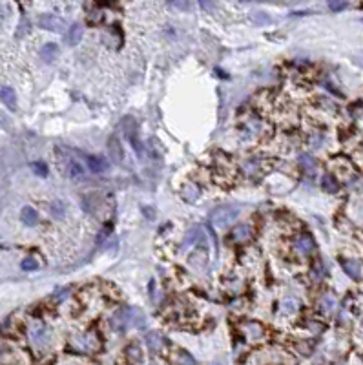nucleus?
I'll use <instances>...</instances> for the list:
<instances>
[{"instance_id":"423d86ee","label":"nucleus","mask_w":363,"mask_h":365,"mask_svg":"<svg viewBox=\"0 0 363 365\" xmlns=\"http://www.w3.org/2000/svg\"><path fill=\"white\" fill-rule=\"evenodd\" d=\"M108 153H110V159H113L115 163H122L124 152H122V146H121V141L117 135H112L108 139Z\"/></svg>"},{"instance_id":"0eeeda50","label":"nucleus","mask_w":363,"mask_h":365,"mask_svg":"<svg viewBox=\"0 0 363 365\" xmlns=\"http://www.w3.org/2000/svg\"><path fill=\"white\" fill-rule=\"evenodd\" d=\"M146 345L148 349H150V352H154V354H157V352H161L162 349H164V338H162L161 332H148L146 334Z\"/></svg>"},{"instance_id":"b1692460","label":"nucleus","mask_w":363,"mask_h":365,"mask_svg":"<svg viewBox=\"0 0 363 365\" xmlns=\"http://www.w3.org/2000/svg\"><path fill=\"white\" fill-rule=\"evenodd\" d=\"M51 214L55 215V217H64V214H66V207H64L62 201H55V203H51Z\"/></svg>"},{"instance_id":"7ed1b4c3","label":"nucleus","mask_w":363,"mask_h":365,"mask_svg":"<svg viewBox=\"0 0 363 365\" xmlns=\"http://www.w3.org/2000/svg\"><path fill=\"white\" fill-rule=\"evenodd\" d=\"M239 210L232 205H221L210 212V225L216 228H226L230 227L234 221L238 219Z\"/></svg>"},{"instance_id":"9d476101","label":"nucleus","mask_w":363,"mask_h":365,"mask_svg":"<svg viewBox=\"0 0 363 365\" xmlns=\"http://www.w3.org/2000/svg\"><path fill=\"white\" fill-rule=\"evenodd\" d=\"M296 248L300 250L301 254H310V252L314 250V239L308 234L298 236V239H296Z\"/></svg>"},{"instance_id":"412c9836","label":"nucleus","mask_w":363,"mask_h":365,"mask_svg":"<svg viewBox=\"0 0 363 365\" xmlns=\"http://www.w3.org/2000/svg\"><path fill=\"white\" fill-rule=\"evenodd\" d=\"M312 274H314L316 279H323L325 276H327V269H325V265H323L322 259H316L314 265H312Z\"/></svg>"},{"instance_id":"a211bd4d","label":"nucleus","mask_w":363,"mask_h":365,"mask_svg":"<svg viewBox=\"0 0 363 365\" xmlns=\"http://www.w3.org/2000/svg\"><path fill=\"white\" fill-rule=\"evenodd\" d=\"M57 53H59V48H57V44H46L44 48H42V51H40V55L44 57V61L46 62H51L53 59L57 57Z\"/></svg>"},{"instance_id":"c756f323","label":"nucleus","mask_w":363,"mask_h":365,"mask_svg":"<svg viewBox=\"0 0 363 365\" xmlns=\"http://www.w3.org/2000/svg\"><path fill=\"white\" fill-rule=\"evenodd\" d=\"M170 6L177 7V9H190L192 4H188V2H170Z\"/></svg>"},{"instance_id":"f257e3e1","label":"nucleus","mask_w":363,"mask_h":365,"mask_svg":"<svg viewBox=\"0 0 363 365\" xmlns=\"http://www.w3.org/2000/svg\"><path fill=\"white\" fill-rule=\"evenodd\" d=\"M112 322L113 327L121 332L128 331V329H144V325H146L144 314L139 309H135V307H122V309H119L113 314Z\"/></svg>"},{"instance_id":"39448f33","label":"nucleus","mask_w":363,"mask_h":365,"mask_svg":"<svg viewBox=\"0 0 363 365\" xmlns=\"http://www.w3.org/2000/svg\"><path fill=\"white\" fill-rule=\"evenodd\" d=\"M86 165L90 168V172L93 173H102L110 168V163L104 157H101V155H88L86 157Z\"/></svg>"},{"instance_id":"cd10ccee","label":"nucleus","mask_w":363,"mask_h":365,"mask_svg":"<svg viewBox=\"0 0 363 365\" xmlns=\"http://www.w3.org/2000/svg\"><path fill=\"white\" fill-rule=\"evenodd\" d=\"M22 270H37L39 269V263L35 261V259H31V258H28V259H24L22 261Z\"/></svg>"},{"instance_id":"f03ea898","label":"nucleus","mask_w":363,"mask_h":365,"mask_svg":"<svg viewBox=\"0 0 363 365\" xmlns=\"http://www.w3.org/2000/svg\"><path fill=\"white\" fill-rule=\"evenodd\" d=\"M57 157H59L57 159L59 170H62L70 179L73 181L86 179V170H84V166L79 163L77 159L71 155V150L60 146V148H57Z\"/></svg>"},{"instance_id":"20e7f679","label":"nucleus","mask_w":363,"mask_h":365,"mask_svg":"<svg viewBox=\"0 0 363 365\" xmlns=\"http://www.w3.org/2000/svg\"><path fill=\"white\" fill-rule=\"evenodd\" d=\"M39 26L48 31H53V33H62L66 29V21L57 15H42L39 19Z\"/></svg>"},{"instance_id":"393cba45","label":"nucleus","mask_w":363,"mask_h":365,"mask_svg":"<svg viewBox=\"0 0 363 365\" xmlns=\"http://www.w3.org/2000/svg\"><path fill=\"white\" fill-rule=\"evenodd\" d=\"M177 364L179 365H196V360L192 358V354H188L186 351H181L177 354Z\"/></svg>"},{"instance_id":"a878e982","label":"nucleus","mask_w":363,"mask_h":365,"mask_svg":"<svg viewBox=\"0 0 363 365\" xmlns=\"http://www.w3.org/2000/svg\"><path fill=\"white\" fill-rule=\"evenodd\" d=\"M336 307V300L332 296H325L322 301V309L323 312H327V314H332V310H334Z\"/></svg>"},{"instance_id":"4468645a","label":"nucleus","mask_w":363,"mask_h":365,"mask_svg":"<svg viewBox=\"0 0 363 365\" xmlns=\"http://www.w3.org/2000/svg\"><path fill=\"white\" fill-rule=\"evenodd\" d=\"M342 265H343V270L347 272V276H350L352 279H360V276H362V267H360V263L354 261V259H345Z\"/></svg>"},{"instance_id":"5701e85b","label":"nucleus","mask_w":363,"mask_h":365,"mask_svg":"<svg viewBox=\"0 0 363 365\" xmlns=\"http://www.w3.org/2000/svg\"><path fill=\"white\" fill-rule=\"evenodd\" d=\"M280 310L283 314H294V312L298 310V301H294V300H285V301L281 303Z\"/></svg>"},{"instance_id":"dca6fc26","label":"nucleus","mask_w":363,"mask_h":365,"mask_svg":"<svg viewBox=\"0 0 363 365\" xmlns=\"http://www.w3.org/2000/svg\"><path fill=\"white\" fill-rule=\"evenodd\" d=\"M322 186H323V190L328 193H336L340 190V185H338V181H336V177L332 173H325V175H323Z\"/></svg>"},{"instance_id":"c85d7f7f","label":"nucleus","mask_w":363,"mask_h":365,"mask_svg":"<svg viewBox=\"0 0 363 365\" xmlns=\"http://www.w3.org/2000/svg\"><path fill=\"white\" fill-rule=\"evenodd\" d=\"M347 6H349L347 2H328V9H330V11H334V13H338V11H343Z\"/></svg>"},{"instance_id":"9b49d317","label":"nucleus","mask_w":363,"mask_h":365,"mask_svg":"<svg viewBox=\"0 0 363 365\" xmlns=\"http://www.w3.org/2000/svg\"><path fill=\"white\" fill-rule=\"evenodd\" d=\"M300 166H301V170H303L305 173H308V175H314L316 170H318V163H316V159L307 155V153L300 155Z\"/></svg>"},{"instance_id":"ddd939ff","label":"nucleus","mask_w":363,"mask_h":365,"mask_svg":"<svg viewBox=\"0 0 363 365\" xmlns=\"http://www.w3.org/2000/svg\"><path fill=\"white\" fill-rule=\"evenodd\" d=\"M232 237H234L236 241H239V243L248 241V239L252 237L250 225H238V227L234 228V232H232Z\"/></svg>"},{"instance_id":"1a4fd4ad","label":"nucleus","mask_w":363,"mask_h":365,"mask_svg":"<svg viewBox=\"0 0 363 365\" xmlns=\"http://www.w3.org/2000/svg\"><path fill=\"white\" fill-rule=\"evenodd\" d=\"M82 37H84V28L81 24H73L68 29V33H66V42H68V46H77L79 42L82 41Z\"/></svg>"},{"instance_id":"2f4dec72","label":"nucleus","mask_w":363,"mask_h":365,"mask_svg":"<svg viewBox=\"0 0 363 365\" xmlns=\"http://www.w3.org/2000/svg\"><path fill=\"white\" fill-rule=\"evenodd\" d=\"M216 365H219V364H216Z\"/></svg>"},{"instance_id":"f8f14e48","label":"nucleus","mask_w":363,"mask_h":365,"mask_svg":"<svg viewBox=\"0 0 363 365\" xmlns=\"http://www.w3.org/2000/svg\"><path fill=\"white\" fill-rule=\"evenodd\" d=\"M20 219L24 225H28V227H35L37 223H39V214L35 212V208L24 207L20 212Z\"/></svg>"},{"instance_id":"2eb2a0df","label":"nucleus","mask_w":363,"mask_h":365,"mask_svg":"<svg viewBox=\"0 0 363 365\" xmlns=\"http://www.w3.org/2000/svg\"><path fill=\"white\" fill-rule=\"evenodd\" d=\"M0 99L4 101V104H6L9 110H15V106H17V97H15V91L13 88H9V86H2L0 88Z\"/></svg>"},{"instance_id":"bb28decb","label":"nucleus","mask_w":363,"mask_h":365,"mask_svg":"<svg viewBox=\"0 0 363 365\" xmlns=\"http://www.w3.org/2000/svg\"><path fill=\"white\" fill-rule=\"evenodd\" d=\"M250 21L256 22V24H268V22H270V17L265 15L263 11H256V13H252Z\"/></svg>"},{"instance_id":"7c9ffc66","label":"nucleus","mask_w":363,"mask_h":365,"mask_svg":"<svg viewBox=\"0 0 363 365\" xmlns=\"http://www.w3.org/2000/svg\"><path fill=\"white\" fill-rule=\"evenodd\" d=\"M110 230H112V227H106L102 232H101V236H99V239H97V243H102V239H106L108 236H110Z\"/></svg>"},{"instance_id":"4be33fe9","label":"nucleus","mask_w":363,"mask_h":365,"mask_svg":"<svg viewBox=\"0 0 363 365\" xmlns=\"http://www.w3.org/2000/svg\"><path fill=\"white\" fill-rule=\"evenodd\" d=\"M31 170H33L39 177H46V175H48V165L42 163V161H33V163H31Z\"/></svg>"},{"instance_id":"6e6552de","label":"nucleus","mask_w":363,"mask_h":365,"mask_svg":"<svg viewBox=\"0 0 363 365\" xmlns=\"http://www.w3.org/2000/svg\"><path fill=\"white\" fill-rule=\"evenodd\" d=\"M197 245V247H204L206 241H204V232H202L201 227H192L186 234V239H184V245Z\"/></svg>"},{"instance_id":"6ab92c4d","label":"nucleus","mask_w":363,"mask_h":365,"mask_svg":"<svg viewBox=\"0 0 363 365\" xmlns=\"http://www.w3.org/2000/svg\"><path fill=\"white\" fill-rule=\"evenodd\" d=\"M126 354H128V360L132 364H141V360H142V352H141L139 345H130Z\"/></svg>"},{"instance_id":"f3484780","label":"nucleus","mask_w":363,"mask_h":365,"mask_svg":"<svg viewBox=\"0 0 363 365\" xmlns=\"http://www.w3.org/2000/svg\"><path fill=\"white\" fill-rule=\"evenodd\" d=\"M181 195L184 201H188V203H194V201L201 195V192H199V188H197L196 185H186L184 188L181 190Z\"/></svg>"},{"instance_id":"aec40b11","label":"nucleus","mask_w":363,"mask_h":365,"mask_svg":"<svg viewBox=\"0 0 363 365\" xmlns=\"http://www.w3.org/2000/svg\"><path fill=\"white\" fill-rule=\"evenodd\" d=\"M244 331L248 332V336H252V338L263 336V327H261L259 323H256V322H250V323L244 325Z\"/></svg>"}]
</instances>
